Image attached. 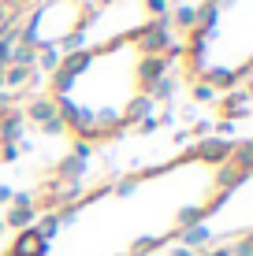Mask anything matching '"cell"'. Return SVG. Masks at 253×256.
Masks as SVG:
<instances>
[{
	"label": "cell",
	"mask_w": 253,
	"mask_h": 256,
	"mask_svg": "<svg viewBox=\"0 0 253 256\" xmlns=\"http://www.w3.org/2000/svg\"><path fill=\"white\" fill-rule=\"evenodd\" d=\"M227 190L220 160L182 156L82 197L45 226L26 230L12 256H142L205 219Z\"/></svg>",
	"instance_id": "obj_1"
},
{
	"label": "cell",
	"mask_w": 253,
	"mask_h": 256,
	"mask_svg": "<svg viewBox=\"0 0 253 256\" xmlns=\"http://www.w3.org/2000/svg\"><path fill=\"white\" fill-rule=\"evenodd\" d=\"M138 96H142L138 52L130 45H119L104 56H90L75 74H67L60 104L82 134H101L123 126L134 116Z\"/></svg>",
	"instance_id": "obj_2"
}]
</instances>
